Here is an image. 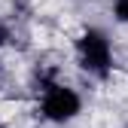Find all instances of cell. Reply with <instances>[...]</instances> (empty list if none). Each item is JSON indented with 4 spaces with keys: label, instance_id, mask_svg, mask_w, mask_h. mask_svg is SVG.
<instances>
[{
    "label": "cell",
    "instance_id": "6da1fadb",
    "mask_svg": "<svg viewBox=\"0 0 128 128\" xmlns=\"http://www.w3.org/2000/svg\"><path fill=\"white\" fill-rule=\"evenodd\" d=\"M76 64L94 79H107L113 70V43L107 30L101 28H86L76 40Z\"/></svg>",
    "mask_w": 128,
    "mask_h": 128
},
{
    "label": "cell",
    "instance_id": "7a4b0ae2",
    "mask_svg": "<svg viewBox=\"0 0 128 128\" xmlns=\"http://www.w3.org/2000/svg\"><path fill=\"white\" fill-rule=\"evenodd\" d=\"M82 113V94L67 82H46L40 88V116L52 125H67Z\"/></svg>",
    "mask_w": 128,
    "mask_h": 128
},
{
    "label": "cell",
    "instance_id": "3957f363",
    "mask_svg": "<svg viewBox=\"0 0 128 128\" xmlns=\"http://www.w3.org/2000/svg\"><path fill=\"white\" fill-rule=\"evenodd\" d=\"M113 18L119 24H128V0H113Z\"/></svg>",
    "mask_w": 128,
    "mask_h": 128
},
{
    "label": "cell",
    "instance_id": "277c9868",
    "mask_svg": "<svg viewBox=\"0 0 128 128\" xmlns=\"http://www.w3.org/2000/svg\"><path fill=\"white\" fill-rule=\"evenodd\" d=\"M9 43H12V28H9L6 22H0V49L9 46Z\"/></svg>",
    "mask_w": 128,
    "mask_h": 128
},
{
    "label": "cell",
    "instance_id": "5b68a950",
    "mask_svg": "<svg viewBox=\"0 0 128 128\" xmlns=\"http://www.w3.org/2000/svg\"><path fill=\"white\" fill-rule=\"evenodd\" d=\"M0 128H3V125H0Z\"/></svg>",
    "mask_w": 128,
    "mask_h": 128
}]
</instances>
